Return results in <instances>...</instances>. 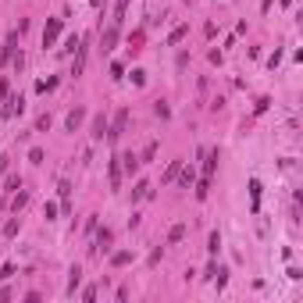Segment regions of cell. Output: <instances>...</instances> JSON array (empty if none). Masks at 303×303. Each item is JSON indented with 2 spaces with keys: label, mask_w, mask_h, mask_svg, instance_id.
I'll return each mask as SVG.
<instances>
[{
  "label": "cell",
  "mask_w": 303,
  "mask_h": 303,
  "mask_svg": "<svg viewBox=\"0 0 303 303\" xmlns=\"http://www.w3.org/2000/svg\"><path fill=\"white\" fill-rule=\"evenodd\" d=\"M107 178H111V189H122V164H118V157H111V164H107Z\"/></svg>",
  "instance_id": "8"
},
{
  "label": "cell",
  "mask_w": 303,
  "mask_h": 303,
  "mask_svg": "<svg viewBox=\"0 0 303 303\" xmlns=\"http://www.w3.org/2000/svg\"><path fill=\"white\" fill-rule=\"evenodd\" d=\"M118 161H122V175H136L139 171V157L136 154H122Z\"/></svg>",
  "instance_id": "12"
},
{
  "label": "cell",
  "mask_w": 303,
  "mask_h": 303,
  "mask_svg": "<svg viewBox=\"0 0 303 303\" xmlns=\"http://www.w3.org/2000/svg\"><path fill=\"white\" fill-rule=\"evenodd\" d=\"M82 118H86V111H82V107H71V111H68V118H64L68 132H75V129H79V125H82Z\"/></svg>",
  "instance_id": "10"
},
{
  "label": "cell",
  "mask_w": 303,
  "mask_h": 303,
  "mask_svg": "<svg viewBox=\"0 0 303 303\" xmlns=\"http://www.w3.org/2000/svg\"><path fill=\"white\" fill-rule=\"evenodd\" d=\"M15 275V264H4V268H0V282H8Z\"/></svg>",
  "instance_id": "32"
},
{
  "label": "cell",
  "mask_w": 303,
  "mask_h": 303,
  "mask_svg": "<svg viewBox=\"0 0 303 303\" xmlns=\"http://www.w3.org/2000/svg\"><path fill=\"white\" fill-rule=\"evenodd\" d=\"M107 125H111V122H107V115H96V118H93L89 136H93V139H104V136H107Z\"/></svg>",
  "instance_id": "11"
},
{
  "label": "cell",
  "mask_w": 303,
  "mask_h": 303,
  "mask_svg": "<svg viewBox=\"0 0 303 303\" xmlns=\"http://www.w3.org/2000/svg\"><path fill=\"white\" fill-rule=\"evenodd\" d=\"M18 36H22L18 29H15V32L8 36V43H4V50H0V64H11V57H15V47H18Z\"/></svg>",
  "instance_id": "7"
},
{
  "label": "cell",
  "mask_w": 303,
  "mask_h": 303,
  "mask_svg": "<svg viewBox=\"0 0 303 303\" xmlns=\"http://www.w3.org/2000/svg\"><path fill=\"white\" fill-rule=\"evenodd\" d=\"M129 260H132V253H129V250H118V253H111V264H115V268H125Z\"/></svg>",
  "instance_id": "17"
},
{
  "label": "cell",
  "mask_w": 303,
  "mask_h": 303,
  "mask_svg": "<svg viewBox=\"0 0 303 303\" xmlns=\"http://www.w3.org/2000/svg\"><path fill=\"white\" fill-rule=\"evenodd\" d=\"M185 36H189V25H175V29H171V36H168V47H175V43H182Z\"/></svg>",
  "instance_id": "15"
},
{
  "label": "cell",
  "mask_w": 303,
  "mask_h": 303,
  "mask_svg": "<svg viewBox=\"0 0 303 303\" xmlns=\"http://www.w3.org/2000/svg\"><path fill=\"white\" fill-rule=\"evenodd\" d=\"M125 8H129V0H115V18H111L115 25H122V22H125Z\"/></svg>",
  "instance_id": "18"
},
{
  "label": "cell",
  "mask_w": 303,
  "mask_h": 303,
  "mask_svg": "<svg viewBox=\"0 0 303 303\" xmlns=\"http://www.w3.org/2000/svg\"><path fill=\"white\" fill-rule=\"evenodd\" d=\"M29 161H32V164H43V150L32 146V150H29Z\"/></svg>",
  "instance_id": "28"
},
{
  "label": "cell",
  "mask_w": 303,
  "mask_h": 303,
  "mask_svg": "<svg viewBox=\"0 0 303 303\" xmlns=\"http://www.w3.org/2000/svg\"><path fill=\"white\" fill-rule=\"evenodd\" d=\"M111 239H115V232H111V229H96V243L89 246V253H100V250H107V246H111Z\"/></svg>",
  "instance_id": "9"
},
{
  "label": "cell",
  "mask_w": 303,
  "mask_h": 303,
  "mask_svg": "<svg viewBox=\"0 0 303 303\" xmlns=\"http://www.w3.org/2000/svg\"><path fill=\"white\" fill-rule=\"evenodd\" d=\"M250 200H253V211L260 207V182L257 178H250Z\"/></svg>",
  "instance_id": "21"
},
{
  "label": "cell",
  "mask_w": 303,
  "mask_h": 303,
  "mask_svg": "<svg viewBox=\"0 0 303 303\" xmlns=\"http://www.w3.org/2000/svg\"><path fill=\"white\" fill-rule=\"evenodd\" d=\"M82 299L93 303V299H96V285H86V289H82Z\"/></svg>",
  "instance_id": "31"
},
{
  "label": "cell",
  "mask_w": 303,
  "mask_h": 303,
  "mask_svg": "<svg viewBox=\"0 0 303 303\" xmlns=\"http://www.w3.org/2000/svg\"><path fill=\"white\" fill-rule=\"evenodd\" d=\"M125 125H129V111H118V115H115V122L107 125V139H111V143H115V139H122Z\"/></svg>",
  "instance_id": "5"
},
{
  "label": "cell",
  "mask_w": 303,
  "mask_h": 303,
  "mask_svg": "<svg viewBox=\"0 0 303 303\" xmlns=\"http://www.w3.org/2000/svg\"><path fill=\"white\" fill-rule=\"evenodd\" d=\"M25 204H29V193H25V189H18V193H15V200H11V211L18 214V211H22Z\"/></svg>",
  "instance_id": "19"
},
{
  "label": "cell",
  "mask_w": 303,
  "mask_h": 303,
  "mask_svg": "<svg viewBox=\"0 0 303 303\" xmlns=\"http://www.w3.org/2000/svg\"><path fill=\"white\" fill-rule=\"evenodd\" d=\"M154 111H157V115H161V118H168V115H171V111H168V104H161V100L154 104Z\"/></svg>",
  "instance_id": "35"
},
{
  "label": "cell",
  "mask_w": 303,
  "mask_h": 303,
  "mask_svg": "<svg viewBox=\"0 0 303 303\" xmlns=\"http://www.w3.org/2000/svg\"><path fill=\"white\" fill-rule=\"evenodd\" d=\"M61 29H64V22H61V18H50V22H47V29H43V50H47V47H54V43L61 40Z\"/></svg>",
  "instance_id": "3"
},
{
  "label": "cell",
  "mask_w": 303,
  "mask_h": 303,
  "mask_svg": "<svg viewBox=\"0 0 303 303\" xmlns=\"http://www.w3.org/2000/svg\"><path fill=\"white\" fill-rule=\"evenodd\" d=\"M207 250H211V253H218V250H221V236H218V232H211V239H207Z\"/></svg>",
  "instance_id": "26"
},
{
  "label": "cell",
  "mask_w": 303,
  "mask_h": 303,
  "mask_svg": "<svg viewBox=\"0 0 303 303\" xmlns=\"http://www.w3.org/2000/svg\"><path fill=\"white\" fill-rule=\"evenodd\" d=\"M185 239V225H171V232H168V243H178Z\"/></svg>",
  "instance_id": "22"
},
{
  "label": "cell",
  "mask_w": 303,
  "mask_h": 303,
  "mask_svg": "<svg viewBox=\"0 0 303 303\" xmlns=\"http://www.w3.org/2000/svg\"><path fill=\"white\" fill-rule=\"evenodd\" d=\"M75 47H79V36H68V43H64V47H61V54H71V50H75Z\"/></svg>",
  "instance_id": "29"
},
{
  "label": "cell",
  "mask_w": 303,
  "mask_h": 303,
  "mask_svg": "<svg viewBox=\"0 0 303 303\" xmlns=\"http://www.w3.org/2000/svg\"><path fill=\"white\" fill-rule=\"evenodd\" d=\"M22 107H25L22 93H8V100H4V118H15V115H22Z\"/></svg>",
  "instance_id": "6"
},
{
  "label": "cell",
  "mask_w": 303,
  "mask_h": 303,
  "mask_svg": "<svg viewBox=\"0 0 303 303\" xmlns=\"http://www.w3.org/2000/svg\"><path fill=\"white\" fill-rule=\"evenodd\" d=\"M218 161H221L218 146H214V150H204V178H200V182H211V178H214V171H218Z\"/></svg>",
  "instance_id": "4"
},
{
  "label": "cell",
  "mask_w": 303,
  "mask_h": 303,
  "mask_svg": "<svg viewBox=\"0 0 303 303\" xmlns=\"http://www.w3.org/2000/svg\"><path fill=\"white\" fill-rule=\"evenodd\" d=\"M4 236H8V239H11V236H18V214H15V218L4 225Z\"/></svg>",
  "instance_id": "24"
},
{
  "label": "cell",
  "mask_w": 303,
  "mask_h": 303,
  "mask_svg": "<svg viewBox=\"0 0 303 303\" xmlns=\"http://www.w3.org/2000/svg\"><path fill=\"white\" fill-rule=\"evenodd\" d=\"M57 189H61V200H64V211H68V196H71V182H61Z\"/></svg>",
  "instance_id": "27"
},
{
  "label": "cell",
  "mask_w": 303,
  "mask_h": 303,
  "mask_svg": "<svg viewBox=\"0 0 303 303\" xmlns=\"http://www.w3.org/2000/svg\"><path fill=\"white\" fill-rule=\"evenodd\" d=\"M8 161H11V157H0V175H4V171H8Z\"/></svg>",
  "instance_id": "37"
},
{
  "label": "cell",
  "mask_w": 303,
  "mask_h": 303,
  "mask_svg": "<svg viewBox=\"0 0 303 303\" xmlns=\"http://www.w3.org/2000/svg\"><path fill=\"white\" fill-rule=\"evenodd\" d=\"M8 93H11V82H8V79H0V100H8Z\"/></svg>",
  "instance_id": "34"
},
{
  "label": "cell",
  "mask_w": 303,
  "mask_h": 303,
  "mask_svg": "<svg viewBox=\"0 0 303 303\" xmlns=\"http://www.w3.org/2000/svg\"><path fill=\"white\" fill-rule=\"evenodd\" d=\"M178 168H182V161H171V164L164 168V178H161V182H164V185H171V182H175V175H178Z\"/></svg>",
  "instance_id": "16"
},
{
  "label": "cell",
  "mask_w": 303,
  "mask_h": 303,
  "mask_svg": "<svg viewBox=\"0 0 303 303\" xmlns=\"http://www.w3.org/2000/svg\"><path fill=\"white\" fill-rule=\"evenodd\" d=\"M86 57H89V40L82 36V40H79V47H75V64H71V75H75V79L82 75V68H86Z\"/></svg>",
  "instance_id": "1"
},
{
  "label": "cell",
  "mask_w": 303,
  "mask_h": 303,
  "mask_svg": "<svg viewBox=\"0 0 303 303\" xmlns=\"http://www.w3.org/2000/svg\"><path fill=\"white\" fill-rule=\"evenodd\" d=\"M18 189H22V178L11 175V178H8V193H18Z\"/></svg>",
  "instance_id": "30"
},
{
  "label": "cell",
  "mask_w": 303,
  "mask_h": 303,
  "mask_svg": "<svg viewBox=\"0 0 303 303\" xmlns=\"http://www.w3.org/2000/svg\"><path fill=\"white\" fill-rule=\"evenodd\" d=\"M79 282H82V268L75 264V268L68 271V296H75V289H79Z\"/></svg>",
  "instance_id": "14"
},
{
  "label": "cell",
  "mask_w": 303,
  "mask_h": 303,
  "mask_svg": "<svg viewBox=\"0 0 303 303\" xmlns=\"http://www.w3.org/2000/svg\"><path fill=\"white\" fill-rule=\"evenodd\" d=\"M36 132H50V115H40V118H36Z\"/></svg>",
  "instance_id": "23"
},
{
  "label": "cell",
  "mask_w": 303,
  "mask_h": 303,
  "mask_svg": "<svg viewBox=\"0 0 303 303\" xmlns=\"http://www.w3.org/2000/svg\"><path fill=\"white\" fill-rule=\"evenodd\" d=\"M150 196V182H136V189H132V200H146Z\"/></svg>",
  "instance_id": "20"
},
{
  "label": "cell",
  "mask_w": 303,
  "mask_h": 303,
  "mask_svg": "<svg viewBox=\"0 0 303 303\" xmlns=\"http://www.w3.org/2000/svg\"><path fill=\"white\" fill-rule=\"evenodd\" d=\"M43 218H47V221H54V218H57V207H54V204H47V211H43Z\"/></svg>",
  "instance_id": "36"
},
{
  "label": "cell",
  "mask_w": 303,
  "mask_h": 303,
  "mask_svg": "<svg viewBox=\"0 0 303 303\" xmlns=\"http://www.w3.org/2000/svg\"><path fill=\"white\" fill-rule=\"evenodd\" d=\"M154 154H157V143H146V150H143V157H139V164H143V161H154Z\"/></svg>",
  "instance_id": "25"
},
{
  "label": "cell",
  "mask_w": 303,
  "mask_h": 303,
  "mask_svg": "<svg viewBox=\"0 0 303 303\" xmlns=\"http://www.w3.org/2000/svg\"><path fill=\"white\" fill-rule=\"evenodd\" d=\"M175 178H178V185H182V189H189V185L196 182V171H193V164H189V168H178V175H175Z\"/></svg>",
  "instance_id": "13"
},
{
  "label": "cell",
  "mask_w": 303,
  "mask_h": 303,
  "mask_svg": "<svg viewBox=\"0 0 303 303\" xmlns=\"http://www.w3.org/2000/svg\"><path fill=\"white\" fill-rule=\"evenodd\" d=\"M278 61H282V50H275V54H271V57H268V68H271V71H275V68H278Z\"/></svg>",
  "instance_id": "33"
},
{
  "label": "cell",
  "mask_w": 303,
  "mask_h": 303,
  "mask_svg": "<svg viewBox=\"0 0 303 303\" xmlns=\"http://www.w3.org/2000/svg\"><path fill=\"white\" fill-rule=\"evenodd\" d=\"M118 32H122V25H115V22L107 25V32L100 36V54H111V50L118 47Z\"/></svg>",
  "instance_id": "2"
}]
</instances>
